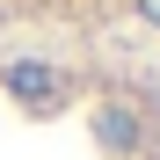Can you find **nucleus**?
Segmentation results:
<instances>
[{
  "mask_svg": "<svg viewBox=\"0 0 160 160\" xmlns=\"http://www.w3.org/2000/svg\"><path fill=\"white\" fill-rule=\"evenodd\" d=\"M0 160H160V73L0 51Z\"/></svg>",
  "mask_w": 160,
  "mask_h": 160,
  "instance_id": "f257e3e1",
  "label": "nucleus"
},
{
  "mask_svg": "<svg viewBox=\"0 0 160 160\" xmlns=\"http://www.w3.org/2000/svg\"><path fill=\"white\" fill-rule=\"evenodd\" d=\"M124 15H131V22H146V29H160V0H124Z\"/></svg>",
  "mask_w": 160,
  "mask_h": 160,
  "instance_id": "7ed1b4c3",
  "label": "nucleus"
},
{
  "mask_svg": "<svg viewBox=\"0 0 160 160\" xmlns=\"http://www.w3.org/2000/svg\"><path fill=\"white\" fill-rule=\"evenodd\" d=\"M124 15V0H0V37H109Z\"/></svg>",
  "mask_w": 160,
  "mask_h": 160,
  "instance_id": "f03ea898",
  "label": "nucleus"
}]
</instances>
